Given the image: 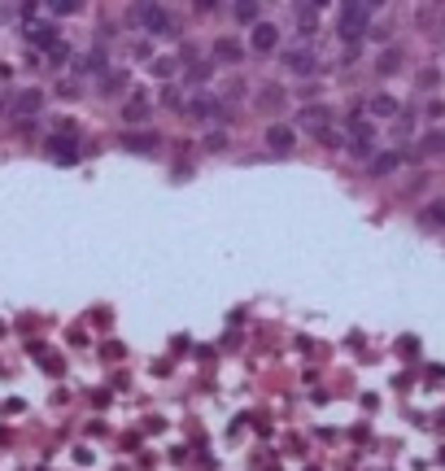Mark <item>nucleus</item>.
<instances>
[{"label": "nucleus", "instance_id": "9d476101", "mask_svg": "<svg viewBox=\"0 0 445 471\" xmlns=\"http://www.w3.org/2000/svg\"><path fill=\"white\" fill-rule=\"evenodd\" d=\"M398 162H402V157H398V153H380V157H376V162H371V175H388V170H393V166H398Z\"/></svg>", "mask_w": 445, "mask_h": 471}, {"label": "nucleus", "instance_id": "1a4fd4ad", "mask_svg": "<svg viewBox=\"0 0 445 471\" xmlns=\"http://www.w3.org/2000/svg\"><path fill=\"white\" fill-rule=\"evenodd\" d=\"M288 66H293V70H301V74H310V70H314V52L297 48V52H293V57H288Z\"/></svg>", "mask_w": 445, "mask_h": 471}, {"label": "nucleus", "instance_id": "f257e3e1", "mask_svg": "<svg viewBox=\"0 0 445 471\" xmlns=\"http://www.w3.org/2000/svg\"><path fill=\"white\" fill-rule=\"evenodd\" d=\"M136 22H144L153 35H171L175 26H171V13L157 5V0H136Z\"/></svg>", "mask_w": 445, "mask_h": 471}, {"label": "nucleus", "instance_id": "7ed1b4c3", "mask_svg": "<svg viewBox=\"0 0 445 471\" xmlns=\"http://www.w3.org/2000/svg\"><path fill=\"white\" fill-rule=\"evenodd\" d=\"M275 44H279L275 26H271V22H253V48H258V52H271Z\"/></svg>", "mask_w": 445, "mask_h": 471}, {"label": "nucleus", "instance_id": "f8f14e48", "mask_svg": "<svg viewBox=\"0 0 445 471\" xmlns=\"http://www.w3.org/2000/svg\"><path fill=\"white\" fill-rule=\"evenodd\" d=\"M371 110H376L380 118H388V114H398V100H388V96H380V100H371Z\"/></svg>", "mask_w": 445, "mask_h": 471}, {"label": "nucleus", "instance_id": "9b49d317", "mask_svg": "<svg viewBox=\"0 0 445 471\" xmlns=\"http://www.w3.org/2000/svg\"><path fill=\"white\" fill-rule=\"evenodd\" d=\"M236 18H241V22H258V0H236Z\"/></svg>", "mask_w": 445, "mask_h": 471}, {"label": "nucleus", "instance_id": "6e6552de", "mask_svg": "<svg viewBox=\"0 0 445 471\" xmlns=\"http://www.w3.org/2000/svg\"><path fill=\"white\" fill-rule=\"evenodd\" d=\"M40 100H44L40 92H22V96L13 100V114H35V110H40Z\"/></svg>", "mask_w": 445, "mask_h": 471}, {"label": "nucleus", "instance_id": "2eb2a0df", "mask_svg": "<svg viewBox=\"0 0 445 471\" xmlns=\"http://www.w3.org/2000/svg\"><path fill=\"white\" fill-rule=\"evenodd\" d=\"M153 144H157L153 136H127V149H140V153H149Z\"/></svg>", "mask_w": 445, "mask_h": 471}, {"label": "nucleus", "instance_id": "f3484780", "mask_svg": "<svg viewBox=\"0 0 445 471\" xmlns=\"http://www.w3.org/2000/svg\"><path fill=\"white\" fill-rule=\"evenodd\" d=\"M371 5H384V0H371Z\"/></svg>", "mask_w": 445, "mask_h": 471}, {"label": "nucleus", "instance_id": "ddd939ff", "mask_svg": "<svg viewBox=\"0 0 445 471\" xmlns=\"http://www.w3.org/2000/svg\"><path fill=\"white\" fill-rule=\"evenodd\" d=\"M79 5H83V0H48V9H52V13H74Z\"/></svg>", "mask_w": 445, "mask_h": 471}, {"label": "nucleus", "instance_id": "20e7f679", "mask_svg": "<svg viewBox=\"0 0 445 471\" xmlns=\"http://www.w3.org/2000/svg\"><path fill=\"white\" fill-rule=\"evenodd\" d=\"M214 57H219V62H241V57H245V48H241V40L223 35V40L214 44Z\"/></svg>", "mask_w": 445, "mask_h": 471}, {"label": "nucleus", "instance_id": "4468645a", "mask_svg": "<svg viewBox=\"0 0 445 471\" xmlns=\"http://www.w3.org/2000/svg\"><path fill=\"white\" fill-rule=\"evenodd\" d=\"M144 114H149V105H144V100H131V105H127V122H140Z\"/></svg>", "mask_w": 445, "mask_h": 471}, {"label": "nucleus", "instance_id": "39448f33", "mask_svg": "<svg viewBox=\"0 0 445 471\" xmlns=\"http://www.w3.org/2000/svg\"><path fill=\"white\" fill-rule=\"evenodd\" d=\"M349 144L358 153H366V149H371V127H366V122H349Z\"/></svg>", "mask_w": 445, "mask_h": 471}, {"label": "nucleus", "instance_id": "dca6fc26", "mask_svg": "<svg viewBox=\"0 0 445 471\" xmlns=\"http://www.w3.org/2000/svg\"><path fill=\"white\" fill-rule=\"evenodd\" d=\"M428 219H437V223H445V205H432V209H428Z\"/></svg>", "mask_w": 445, "mask_h": 471}, {"label": "nucleus", "instance_id": "0eeeda50", "mask_svg": "<svg viewBox=\"0 0 445 471\" xmlns=\"http://www.w3.org/2000/svg\"><path fill=\"white\" fill-rule=\"evenodd\" d=\"M31 44H40V48H57V31H52V26H31Z\"/></svg>", "mask_w": 445, "mask_h": 471}, {"label": "nucleus", "instance_id": "423d86ee", "mask_svg": "<svg viewBox=\"0 0 445 471\" xmlns=\"http://www.w3.org/2000/svg\"><path fill=\"white\" fill-rule=\"evenodd\" d=\"M267 144L279 149V153H284V149H293V127H271V131H267Z\"/></svg>", "mask_w": 445, "mask_h": 471}, {"label": "nucleus", "instance_id": "f03ea898", "mask_svg": "<svg viewBox=\"0 0 445 471\" xmlns=\"http://www.w3.org/2000/svg\"><path fill=\"white\" fill-rule=\"evenodd\" d=\"M366 31V9L354 5V0H345V13H340V35L345 40H358Z\"/></svg>", "mask_w": 445, "mask_h": 471}]
</instances>
